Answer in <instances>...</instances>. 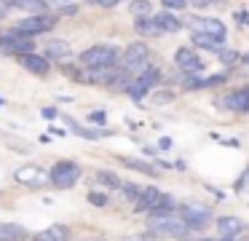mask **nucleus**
I'll return each instance as SVG.
<instances>
[{
  "instance_id": "nucleus-22",
  "label": "nucleus",
  "mask_w": 249,
  "mask_h": 241,
  "mask_svg": "<svg viewBox=\"0 0 249 241\" xmlns=\"http://www.w3.org/2000/svg\"><path fill=\"white\" fill-rule=\"evenodd\" d=\"M94 180H97L105 190H121V185H124V180H121L113 169H99L97 174H94Z\"/></svg>"
},
{
  "instance_id": "nucleus-6",
  "label": "nucleus",
  "mask_w": 249,
  "mask_h": 241,
  "mask_svg": "<svg viewBox=\"0 0 249 241\" xmlns=\"http://www.w3.org/2000/svg\"><path fill=\"white\" fill-rule=\"evenodd\" d=\"M54 27H56V16L38 14V16H24V19H19L17 24H14V30L27 35V37H35V35H43V32L54 30Z\"/></svg>"
},
{
  "instance_id": "nucleus-27",
  "label": "nucleus",
  "mask_w": 249,
  "mask_h": 241,
  "mask_svg": "<svg viewBox=\"0 0 249 241\" xmlns=\"http://www.w3.org/2000/svg\"><path fill=\"white\" fill-rule=\"evenodd\" d=\"M193 43L201 46V48H212V51L225 48V40H214V37H204V35H193Z\"/></svg>"
},
{
  "instance_id": "nucleus-34",
  "label": "nucleus",
  "mask_w": 249,
  "mask_h": 241,
  "mask_svg": "<svg viewBox=\"0 0 249 241\" xmlns=\"http://www.w3.org/2000/svg\"><path fill=\"white\" fill-rule=\"evenodd\" d=\"M121 241H161V239H156V236H150L145 230V233H129V236H124Z\"/></svg>"
},
{
  "instance_id": "nucleus-9",
  "label": "nucleus",
  "mask_w": 249,
  "mask_h": 241,
  "mask_svg": "<svg viewBox=\"0 0 249 241\" xmlns=\"http://www.w3.org/2000/svg\"><path fill=\"white\" fill-rule=\"evenodd\" d=\"M177 214L190 230H201L212 222V209L204 206V204H185V206H179Z\"/></svg>"
},
{
  "instance_id": "nucleus-10",
  "label": "nucleus",
  "mask_w": 249,
  "mask_h": 241,
  "mask_svg": "<svg viewBox=\"0 0 249 241\" xmlns=\"http://www.w3.org/2000/svg\"><path fill=\"white\" fill-rule=\"evenodd\" d=\"M14 180L19 182V185H27V187H46L49 185V171L40 169V166H19L17 171H14Z\"/></svg>"
},
{
  "instance_id": "nucleus-31",
  "label": "nucleus",
  "mask_w": 249,
  "mask_h": 241,
  "mask_svg": "<svg viewBox=\"0 0 249 241\" xmlns=\"http://www.w3.org/2000/svg\"><path fill=\"white\" fill-rule=\"evenodd\" d=\"M89 123H91V126H105V123H107V112H105V110L89 112Z\"/></svg>"
},
{
  "instance_id": "nucleus-38",
  "label": "nucleus",
  "mask_w": 249,
  "mask_h": 241,
  "mask_svg": "<svg viewBox=\"0 0 249 241\" xmlns=\"http://www.w3.org/2000/svg\"><path fill=\"white\" fill-rule=\"evenodd\" d=\"M40 115H43L46 121H54V118L59 115V112H56V107H43V110H40Z\"/></svg>"
},
{
  "instance_id": "nucleus-43",
  "label": "nucleus",
  "mask_w": 249,
  "mask_h": 241,
  "mask_svg": "<svg viewBox=\"0 0 249 241\" xmlns=\"http://www.w3.org/2000/svg\"><path fill=\"white\" fill-rule=\"evenodd\" d=\"M220 145H225V148H238V139H220Z\"/></svg>"
},
{
  "instance_id": "nucleus-32",
  "label": "nucleus",
  "mask_w": 249,
  "mask_h": 241,
  "mask_svg": "<svg viewBox=\"0 0 249 241\" xmlns=\"http://www.w3.org/2000/svg\"><path fill=\"white\" fill-rule=\"evenodd\" d=\"M140 187L142 185H137V182H124V185H121V190H124V196L129 198V201H134L137 193H140Z\"/></svg>"
},
{
  "instance_id": "nucleus-13",
  "label": "nucleus",
  "mask_w": 249,
  "mask_h": 241,
  "mask_svg": "<svg viewBox=\"0 0 249 241\" xmlns=\"http://www.w3.org/2000/svg\"><path fill=\"white\" fill-rule=\"evenodd\" d=\"M247 222L241 217H233V214H225V217L217 220V233H220L222 241H231V239H238L244 233Z\"/></svg>"
},
{
  "instance_id": "nucleus-40",
  "label": "nucleus",
  "mask_w": 249,
  "mask_h": 241,
  "mask_svg": "<svg viewBox=\"0 0 249 241\" xmlns=\"http://www.w3.org/2000/svg\"><path fill=\"white\" fill-rule=\"evenodd\" d=\"M214 0H188V5H193V8H206V5H212Z\"/></svg>"
},
{
  "instance_id": "nucleus-16",
  "label": "nucleus",
  "mask_w": 249,
  "mask_h": 241,
  "mask_svg": "<svg viewBox=\"0 0 249 241\" xmlns=\"http://www.w3.org/2000/svg\"><path fill=\"white\" fill-rule=\"evenodd\" d=\"M228 80L225 73H217V75H188L185 78V89L196 91V89H214V86H222Z\"/></svg>"
},
{
  "instance_id": "nucleus-44",
  "label": "nucleus",
  "mask_w": 249,
  "mask_h": 241,
  "mask_svg": "<svg viewBox=\"0 0 249 241\" xmlns=\"http://www.w3.org/2000/svg\"><path fill=\"white\" fill-rule=\"evenodd\" d=\"M238 59H241V64H247V67H249V51L247 54H238Z\"/></svg>"
},
{
  "instance_id": "nucleus-1",
  "label": "nucleus",
  "mask_w": 249,
  "mask_h": 241,
  "mask_svg": "<svg viewBox=\"0 0 249 241\" xmlns=\"http://www.w3.org/2000/svg\"><path fill=\"white\" fill-rule=\"evenodd\" d=\"M147 233L156 236V239L185 241L193 230L182 222V217L177 212H172V214H147Z\"/></svg>"
},
{
  "instance_id": "nucleus-24",
  "label": "nucleus",
  "mask_w": 249,
  "mask_h": 241,
  "mask_svg": "<svg viewBox=\"0 0 249 241\" xmlns=\"http://www.w3.org/2000/svg\"><path fill=\"white\" fill-rule=\"evenodd\" d=\"M62 121H65L67 126H70L78 137H83V139H102V137H107V134H110V131H97V129H83V126H78L72 118H62Z\"/></svg>"
},
{
  "instance_id": "nucleus-4",
  "label": "nucleus",
  "mask_w": 249,
  "mask_h": 241,
  "mask_svg": "<svg viewBox=\"0 0 249 241\" xmlns=\"http://www.w3.org/2000/svg\"><path fill=\"white\" fill-rule=\"evenodd\" d=\"M81 166L75 164V161H56L54 166L49 169V182L51 187H56V190H67V187H72L78 180H81Z\"/></svg>"
},
{
  "instance_id": "nucleus-41",
  "label": "nucleus",
  "mask_w": 249,
  "mask_h": 241,
  "mask_svg": "<svg viewBox=\"0 0 249 241\" xmlns=\"http://www.w3.org/2000/svg\"><path fill=\"white\" fill-rule=\"evenodd\" d=\"M158 148L169 150V148H172V137H161V139H158Z\"/></svg>"
},
{
  "instance_id": "nucleus-21",
  "label": "nucleus",
  "mask_w": 249,
  "mask_h": 241,
  "mask_svg": "<svg viewBox=\"0 0 249 241\" xmlns=\"http://www.w3.org/2000/svg\"><path fill=\"white\" fill-rule=\"evenodd\" d=\"M6 5H17V8H24L30 16L49 14V8H51L46 0H6Z\"/></svg>"
},
{
  "instance_id": "nucleus-45",
  "label": "nucleus",
  "mask_w": 249,
  "mask_h": 241,
  "mask_svg": "<svg viewBox=\"0 0 249 241\" xmlns=\"http://www.w3.org/2000/svg\"><path fill=\"white\" fill-rule=\"evenodd\" d=\"M83 241H105L102 236H89V239H83Z\"/></svg>"
},
{
  "instance_id": "nucleus-5",
  "label": "nucleus",
  "mask_w": 249,
  "mask_h": 241,
  "mask_svg": "<svg viewBox=\"0 0 249 241\" xmlns=\"http://www.w3.org/2000/svg\"><path fill=\"white\" fill-rule=\"evenodd\" d=\"M0 54H6V56H27V54H35V37H27L11 27L8 32L0 35Z\"/></svg>"
},
{
  "instance_id": "nucleus-47",
  "label": "nucleus",
  "mask_w": 249,
  "mask_h": 241,
  "mask_svg": "<svg viewBox=\"0 0 249 241\" xmlns=\"http://www.w3.org/2000/svg\"><path fill=\"white\" fill-rule=\"evenodd\" d=\"M231 241H249V239H231Z\"/></svg>"
},
{
  "instance_id": "nucleus-28",
  "label": "nucleus",
  "mask_w": 249,
  "mask_h": 241,
  "mask_svg": "<svg viewBox=\"0 0 249 241\" xmlns=\"http://www.w3.org/2000/svg\"><path fill=\"white\" fill-rule=\"evenodd\" d=\"M121 161H124V166L137 169V171H142V174H156V166H147L145 161H140V158H121Z\"/></svg>"
},
{
  "instance_id": "nucleus-15",
  "label": "nucleus",
  "mask_w": 249,
  "mask_h": 241,
  "mask_svg": "<svg viewBox=\"0 0 249 241\" xmlns=\"http://www.w3.org/2000/svg\"><path fill=\"white\" fill-rule=\"evenodd\" d=\"M150 19H153V24L158 27L161 35H174V32L182 30V19H179L177 14H172V11H158V14H153Z\"/></svg>"
},
{
  "instance_id": "nucleus-11",
  "label": "nucleus",
  "mask_w": 249,
  "mask_h": 241,
  "mask_svg": "<svg viewBox=\"0 0 249 241\" xmlns=\"http://www.w3.org/2000/svg\"><path fill=\"white\" fill-rule=\"evenodd\" d=\"M174 64H177L185 75H196V73L204 70V59H201L193 48H188V46H182V48L174 51Z\"/></svg>"
},
{
  "instance_id": "nucleus-3",
  "label": "nucleus",
  "mask_w": 249,
  "mask_h": 241,
  "mask_svg": "<svg viewBox=\"0 0 249 241\" xmlns=\"http://www.w3.org/2000/svg\"><path fill=\"white\" fill-rule=\"evenodd\" d=\"M150 56H153L150 46H147L145 40H134V43H129V46H126V51L121 54L118 62L124 64L121 70H126V73L134 75V73H140V70L150 67Z\"/></svg>"
},
{
  "instance_id": "nucleus-39",
  "label": "nucleus",
  "mask_w": 249,
  "mask_h": 241,
  "mask_svg": "<svg viewBox=\"0 0 249 241\" xmlns=\"http://www.w3.org/2000/svg\"><path fill=\"white\" fill-rule=\"evenodd\" d=\"M59 11H62L65 16H75V14H78V5H75V3H70V5H62Z\"/></svg>"
},
{
  "instance_id": "nucleus-17",
  "label": "nucleus",
  "mask_w": 249,
  "mask_h": 241,
  "mask_svg": "<svg viewBox=\"0 0 249 241\" xmlns=\"http://www.w3.org/2000/svg\"><path fill=\"white\" fill-rule=\"evenodd\" d=\"M70 228L62 222H54L49 228L38 230V233H30V241H70Z\"/></svg>"
},
{
  "instance_id": "nucleus-23",
  "label": "nucleus",
  "mask_w": 249,
  "mask_h": 241,
  "mask_svg": "<svg viewBox=\"0 0 249 241\" xmlns=\"http://www.w3.org/2000/svg\"><path fill=\"white\" fill-rule=\"evenodd\" d=\"M172 212H177V198L169 196V193H161L150 214H172Z\"/></svg>"
},
{
  "instance_id": "nucleus-37",
  "label": "nucleus",
  "mask_w": 249,
  "mask_h": 241,
  "mask_svg": "<svg viewBox=\"0 0 249 241\" xmlns=\"http://www.w3.org/2000/svg\"><path fill=\"white\" fill-rule=\"evenodd\" d=\"M233 19H236L238 24H249V11H244V8L233 11Z\"/></svg>"
},
{
  "instance_id": "nucleus-8",
  "label": "nucleus",
  "mask_w": 249,
  "mask_h": 241,
  "mask_svg": "<svg viewBox=\"0 0 249 241\" xmlns=\"http://www.w3.org/2000/svg\"><path fill=\"white\" fill-rule=\"evenodd\" d=\"M158 78H161V70L150 64V67H145L140 75H134V78H131V86L126 91H129L131 99H142V96L150 94V89L158 83Z\"/></svg>"
},
{
  "instance_id": "nucleus-46",
  "label": "nucleus",
  "mask_w": 249,
  "mask_h": 241,
  "mask_svg": "<svg viewBox=\"0 0 249 241\" xmlns=\"http://www.w3.org/2000/svg\"><path fill=\"white\" fill-rule=\"evenodd\" d=\"M198 241H222V239H198Z\"/></svg>"
},
{
  "instance_id": "nucleus-18",
  "label": "nucleus",
  "mask_w": 249,
  "mask_h": 241,
  "mask_svg": "<svg viewBox=\"0 0 249 241\" xmlns=\"http://www.w3.org/2000/svg\"><path fill=\"white\" fill-rule=\"evenodd\" d=\"M19 64H22L27 73L38 75V78H43V75H49L51 70V62L46 56H38V54H27V56H19Z\"/></svg>"
},
{
  "instance_id": "nucleus-29",
  "label": "nucleus",
  "mask_w": 249,
  "mask_h": 241,
  "mask_svg": "<svg viewBox=\"0 0 249 241\" xmlns=\"http://www.w3.org/2000/svg\"><path fill=\"white\" fill-rule=\"evenodd\" d=\"M89 204L91 206H97V209H105L110 204V198H107V193H99V190H89Z\"/></svg>"
},
{
  "instance_id": "nucleus-25",
  "label": "nucleus",
  "mask_w": 249,
  "mask_h": 241,
  "mask_svg": "<svg viewBox=\"0 0 249 241\" xmlns=\"http://www.w3.org/2000/svg\"><path fill=\"white\" fill-rule=\"evenodd\" d=\"M129 14L134 16V21L153 16V5H150V0H131V3H129Z\"/></svg>"
},
{
  "instance_id": "nucleus-26",
  "label": "nucleus",
  "mask_w": 249,
  "mask_h": 241,
  "mask_svg": "<svg viewBox=\"0 0 249 241\" xmlns=\"http://www.w3.org/2000/svg\"><path fill=\"white\" fill-rule=\"evenodd\" d=\"M134 27H137V32H140V35H147V37H161V32H158V27H156V24H153L150 16H147V19L134 21Z\"/></svg>"
},
{
  "instance_id": "nucleus-19",
  "label": "nucleus",
  "mask_w": 249,
  "mask_h": 241,
  "mask_svg": "<svg viewBox=\"0 0 249 241\" xmlns=\"http://www.w3.org/2000/svg\"><path fill=\"white\" fill-rule=\"evenodd\" d=\"M30 230L19 222H0V241H27Z\"/></svg>"
},
{
  "instance_id": "nucleus-42",
  "label": "nucleus",
  "mask_w": 249,
  "mask_h": 241,
  "mask_svg": "<svg viewBox=\"0 0 249 241\" xmlns=\"http://www.w3.org/2000/svg\"><path fill=\"white\" fill-rule=\"evenodd\" d=\"M118 3H121V0H99L97 5H102V8H115Z\"/></svg>"
},
{
  "instance_id": "nucleus-49",
  "label": "nucleus",
  "mask_w": 249,
  "mask_h": 241,
  "mask_svg": "<svg viewBox=\"0 0 249 241\" xmlns=\"http://www.w3.org/2000/svg\"><path fill=\"white\" fill-rule=\"evenodd\" d=\"M0 105H3V96H0Z\"/></svg>"
},
{
  "instance_id": "nucleus-33",
  "label": "nucleus",
  "mask_w": 249,
  "mask_h": 241,
  "mask_svg": "<svg viewBox=\"0 0 249 241\" xmlns=\"http://www.w3.org/2000/svg\"><path fill=\"white\" fill-rule=\"evenodd\" d=\"M174 99V91H156L153 94V105H169Z\"/></svg>"
},
{
  "instance_id": "nucleus-2",
  "label": "nucleus",
  "mask_w": 249,
  "mask_h": 241,
  "mask_svg": "<svg viewBox=\"0 0 249 241\" xmlns=\"http://www.w3.org/2000/svg\"><path fill=\"white\" fill-rule=\"evenodd\" d=\"M121 51L110 43H97V46H89L86 51L78 56V62L86 70H102V67H118Z\"/></svg>"
},
{
  "instance_id": "nucleus-7",
  "label": "nucleus",
  "mask_w": 249,
  "mask_h": 241,
  "mask_svg": "<svg viewBox=\"0 0 249 241\" xmlns=\"http://www.w3.org/2000/svg\"><path fill=\"white\" fill-rule=\"evenodd\" d=\"M188 27L193 30V35H204V37H214V40H225L228 30L220 19H212V16H193L188 21Z\"/></svg>"
},
{
  "instance_id": "nucleus-12",
  "label": "nucleus",
  "mask_w": 249,
  "mask_h": 241,
  "mask_svg": "<svg viewBox=\"0 0 249 241\" xmlns=\"http://www.w3.org/2000/svg\"><path fill=\"white\" fill-rule=\"evenodd\" d=\"M158 196H161V190H158L156 185H142L140 193H137V198L131 201V212L134 214H150L153 206H156Z\"/></svg>"
},
{
  "instance_id": "nucleus-48",
  "label": "nucleus",
  "mask_w": 249,
  "mask_h": 241,
  "mask_svg": "<svg viewBox=\"0 0 249 241\" xmlns=\"http://www.w3.org/2000/svg\"><path fill=\"white\" fill-rule=\"evenodd\" d=\"M86 3H99V0H86Z\"/></svg>"
},
{
  "instance_id": "nucleus-35",
  "label": "nucleus",
  "mask_w": 249,
  "mask_h": 241,
  "mask_svg": "<svg viewBox=\"0 0 249 241\" xmlns=\"http://www.w3.org/2000/svg\"><path fill=\"white\" fill-rule=\"evenodd\" d=\"M161 3L166 11H174V14H177V11H182L185 5H188V0H161Z\"/></svg>"
},
{
  "instance_id": "nucleus-20",
  "label": "nucleus",
  "mask_w": 249,
  "mask_h": 241,
  "mask_svg": "<svg viewBox=\"0 0 249 241\" xmlns=\"http://www.w3.org/2000/svg\"><path fill=\"white\" fill-rule=\"evenodd\" d=\"M43 56L49 59H67V56H72V48H70V43L67 40H49L46 43V51H43Z\"/></svg>"
},
{
  "instance_id": "nucleus-36",
  "label": "nucleus",
  "mask_w": 249,
  "mask_h": 241,
  "mask_svg": "<svg viewBox=\"0 0 249 241\" xmlns=\"http://www.w3.org/2000/svg\"><path fill=\"white\" fill-rule=\"evenodd\" d=\"M247 182H249V169H247V171H244V174L236 180V185H233V187H236V193H244V190H247V187H249Z\"/></svg>"
},
{
  "instance_id": "nucleus-30",
  "label": "nucleus",
  "mask_w": 249,
  "mask_h": 241,
  "mask_svg": "<svg viewBox=\"0 0 249 241\" xmlns=\"http://www.w3.org/2000/svg\"><path fill=\"white\" fill-rule=\"evenodd\" d=\"M217 59H220L222 64H233V62H238V51H233V48H220V51H217Z\"/></svg>"
},
{
  "instance_id": "nucleus-14",
  "label": "nucleus",
  "mask_w": 249,
  "mask_h": 241,
  "mask_svg": "<svg viewBox=\"0 0 249 241\" xmlns=\"http://www.w3.org/2000/svg\"><path fill=\"white\" fill-rule=\"evenodd\" d=\"M217 107H225V110H233V112H249V86L217 99Z\"/></svg>"
}]
</instances>
